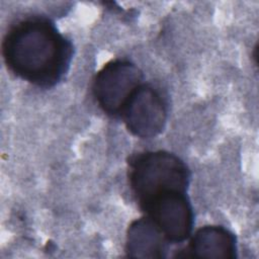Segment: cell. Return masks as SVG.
Masks as SVG:
<instances>
[{
	"instance_id": "277c9868",
	"label": "cell",
	"mask_w": 259,
	"mask_h": 259,
	"mask_svg": "<svg viewBox=\"0 0 259 259\" xmlns=\"http://www.w3.org/2000/svg\"><path fill=\"white\" fill-rule=\"evenodd\" d=\"M139 206L159 228L168 243H181L190 237L194 214L187 192L171 191L155 196Z\"/></svg>"
},
{
	"instance_id": "7a4b0ae2",
	"label": "cell",
	"mask_w": 259,
	"mask_h": 259,
	"mask_svg": "<svg viewBox=\"0 0 259 259\" xmlns=\"http://www.w3.org/2000/svg\"><path fill=\"white\" fill-rule=\"evenodd\" d=\"M190 177L187 165L167 151L142 152L130 162V186L139 205L171 191L187 192Z\"/></svg>"
},
{
	"instance_id": "52a82bcc",
	"label": "cell",
	"mask_w": 259,
	"mask_h": 259,
	"mask_svg": "<svg viewBox=\"0 0 259 259\" xmlns=\"http://www.w3.org/2000/svg\"><path fill=\"white\" fill-rule=\"evenodd\" d=\"M168 241L159 228L148 218L134 221L126 233L125 252L135 258H164Z\"/></svg>"
},
{
	"instance_id": "3957f363",
	"label": "cell",
	"mask_w": 259,
	"mask_h": 259,
	"mask_svg": "<svg viewBox=\"0 0 259 259\" xmlns=\"http://www.w3.org/2000/svg\"><path fill=\"white\" fill-rule=\"evenodd\" d=\"M144 74L126 60L105 64L93 81V95L98 106L107 114L117 116L135 90L143 84Z\"/></svg>"
},
{
	"instance_id": "5b68a950",
	"label": "cell",
	"mask_w": 259,
	"mask_h": 259,
	"mask_svg": "<svg viewBox=\"0 0 259 259\" xmlns=\"http://www.w3.org/2000/svg\"><path fill=\"white\" fill-rule=\"evenodd\" d=\"M167 114V103L161 92L144 83L131 95L120 112L126 128L141 139L160 135L165 128Z\"/></svg>"
},
{
	"instance_id": "8992f818",
	"label": "cell",
	"mask_w": 259,
	"mask_h": 259,
	"mask_svg": "<svg viewBox=\"0 0 259 259\" xmlns=\"http://www.w3.org/2000/svg\"><path fill=\"white\" fill-rule=\"evenodd\" d=\"M182 256L217 259L236 258V237L222 226H204L194 233Z\"/></svg>"
},
{
	"instance_id": "6da1fadb",
	"label": "cell",
	"mask_w": 259,
	"mask_h": 259,
	"mask_svg": "<svg viewBox=\"0 0 259 259\" xmlns=\"http://www.w3.org/2000/svg\"><path fill=\"white\" fill-rule=\"evenodd\" d=\"M74 55L72 41L55 22L39 14L18 19L2 40V56L16 77L40 88H51L68 73Z\"/></svg>"
}]
</instances>
